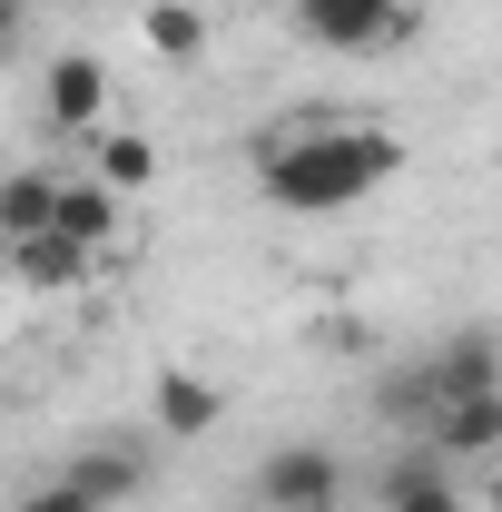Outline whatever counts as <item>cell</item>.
Listing matches in <instances>:
<instances>
[{
	"label": "cell",
	"mask_w": 502,
	"mask_h": 512,
	"mask_svg": "<svg viewBox=\"0 0 502 512\" xmlns=\"http://www.w3.org/2000/svg\"><path fill=\"white\" fill-rule=\"evenodd\" d=\"M60 237H79L89 256L119 247V188H99V178H60V217H50Z\"/></svg>",
	"instance_id": "9c48e42d"
},
{
	"label": "cell",
	"mask_w": 502,
	"mask_h": 512,
	"mask_svg": "<svg viewBox=\"0 0 502 512\" xmlns=\"http://www.w3.org/2000/svg\"><path fill=\"white\" fill-rule=\"evenodd\" d=\"M375 503H384V512H463V483H453V463H443L434 444H414V453L375 483Z\"/></svg>",
	"instance_id": "8992f818"
},
{
	"label": "cell",
	"mask_w": 502,
	"mask_h": 512,
	"mask_svg": "<svg viewBox=\"0 0 502 512\" xmlns=\"http://www.w3.org/2000/svg\"><path fill=\"white\" fill-rule=\"evenodd\" d=\"M424 375H434L443 404H453V394H483V384H502V345L483 335V325H463L453 345H434V355H424Z\"/></svg>",
	"instance_id": "ba28073f"
},
{
	"label": "cell",
	"mask_w": 502,
	"mask_h": 512,
	"mask_svg": "<svg viewBox=\"0 0 502 512\" xmlns=\"http://www.w3.org/2000/svg\"><path fill=\"white\" fill-rule=\"evenodd\" d=\"M148 404H158V424H168L178 444H188V434H207V424L227 414V394H217L207 375H188V365H168V375L148 384Z\"/></svg>",
	"instance_id": "8fae6325"
},
{
	"label": "cell",
	"mask_w": 502,
	"mask_h": 512,
	"mask_svg": "<svg viewBox=\"0 0 502 512\" xmlns=\"http://www.w3.org/2000/svg\"><path fill=\"white\" fill-rule=\"evenodd\" d=\"M247 493H256V512H335L345 503V453L335 444H276L247 473Z\"/></svg>",
	"instance_id": "7a4b0ae2"
},
{
	"label": "cell",
	"mask_w": 502,
	"mask_h": 512,
	"mask_svg": "<svg viewBox=\"0 0 502 512\" xmlns=\"http://www.w3.org/2000/svg\"><path fill=\"white\" fill-rule=\"evenodd\" d=\"M10 512H89V503H79V493H69L60 473H50V483H30V493H20Z\"/></svg>",
	"instance_id": "2e32d148"
},
{
	"label": "cell",
	"mask_w": 502,
	"mask_h": 512,
	"mask_svg": "<svg viewBox=\"0 0 502 512\" xmlns=\"http://www.w3.org/2000/svg\"><path fill=\"white\" fill-rule=\"evenodd\" d=\"M424 444H434L443 463H473V453H502V384H483V394H453V404H434Z\"/></svg>",
	"instance_id": "277c9868"
},
{
	"label": "cell",
	"mask_w": 502,
	"mask_h": 512,
	"mask_svg": "<svg viewBox=\"0 0 502 512\" xmlns=\"http://www.w3.org/2000/svg\"><path fill=\"white\" fill-rule=\"evenodd\" d=\"M286 20L315 50H394L414 30V0H286Z\"/></svg>",
	"instance_id": "3957f363"
},
{
	"label": "cell",
	"mask_w": 502,
	"mask_h": 512,
	"mask_svg": "<svg viewBox=\"0 0 502 512\" xmlns=\"http://www.w3.org/2000/svg\"><path fill=\"white\" fill-rule=\"evenodd\" d=\"M99 99H109V69L89 60V50H60L50 60V128H89Z\"/></svg>",
	"instance_id": "7c38bea8"
},
{
	"label": "cell",
	"mask_w": 502,
	"mask_h": 512,
	"mask_svg": "<svg viewBox=\"0 0 502 512\" xmlns=\"http://www.w3.org/2000/svg\"><path fill=\"white\" fill-rule=\"evenodd\" d=\"M404 168V138L394 128H286V138H266V158H256V188L266 207H286V217H335V207H355V197H375L384 178Z\"/></svg>",
	"instance_id": "6da1fadb"
},
{
	"label": "cell",
	"mask_w": 502,
	"mask_h": 512,
	"mask_svg": "<svg viewBox=\"0 0 502 512\" xmlns=\"http://www.w3.org/2000/svg\"><path fill=\"white\" fill-rule=\"evenodd\" d=\"M20 50V0H0V60Z\"/></svg>",
	"instance_id": "e0dca14e"
},
{
	"label": "cell",
	"mask_w": 502,
	"mask_h": 512,
	"mask_svg": "<svg viewBox=\"0 0 502 512\" xmlns=\"http://www.w3.org/2000/svg\"><path fill=\"white\" fill-rule=\"evenodd\" d=\"M434 375H424V365H404V375H384V394H375V414L384 424H404V434H414V444H424V424H434Z\"/></svg>",
	"instance_id": "5bb4252c"
},
{
	"label": "cell",
	"mask_w": 502,
	"mask_h": 512,
	"mask_svg": "<svg viewBox=\"0 0 502 512\" xmlns=\"http://www.w3.org/2000/svg\"><path fill=\"white\" fill-rule=\"evenodd\" d=\"M138 30H148L158 60H197V50H207V10H197V0H148Z\"/></svg>",
	"instance_id": "4fadbf2b"
},
{
	"label": "cell",
	"mask_w": 502,
	"mask_h": 512,
	"mask_svg": "<svg viewBox=\"0 0 502 512\" xmlns=\"http://www.w3.org/2000/svg\"><path fill=\"white\" fill-rule=\"evenodd\" d=\"M0 256H10L20 286H89L99 276V256L79 247V237H60V227H40V237H20V247H0Z\"/></svg>",
	"instance_id": "52a82bcc"
},
{
	"label": "cell",
	"mask_w": 502,
	"mask_h": 512,
	"mask_svg": "<svg viewBox=\"0 0 502 512\" xmlns=\"http://www.w3.org/2000/svg\"><path fill=\"white\" fill-rule=\"evenodd\" d=\"M148 178H158V148H148L138 128L99 138V188H148Z\"/></svg>",
	"instance_id": "9a60e30c"
},
{
	"label": "cell",
	"mask_w": 502,
	"mask_h": 512,
	"mask_svg": "<svg viewBox=\"0 0 502 512\" xmlns=\"http://www.w3.org/2000/svg\"><path fill=\"white\" fill-rule=\"evenodd\" d=\"M483 503H493V512H502V473H493V483H483Z\"/></svg>",
	"instance_id": "ac0fdd59"
},
{
	"label": "cell",
	"mask_w": 502,
	"mask_h": 512,
	"mask_svg": "<svg viewBox=\"0 0 502 512\" xmlns=\"http://www.w3.org/2000/svg\"><path fill=\"white\" fill-rule=\"evenodd\" d=\"M50 217H60V168H10V178H0V247L40 237Z\"/></svg>",
	"instance_id": "30bf717a"
},
{
	"label": "cell",
	"mask_w": 502,
	"mask_h": 512,
	"mask_svg": "<svg viewBox=\"0 0 502 512\" xmlns=\"http://www.w3.org/2000/svg\"><path fill=\"white\" fill-rule=\"evenodd\" d=\"M60 483H69L89 512H119V503L148 493V463H138L128 444H89V453H69V463H60Z\"/></svg>",
	"instance_id": "5b68a950"
}]
</instances>
